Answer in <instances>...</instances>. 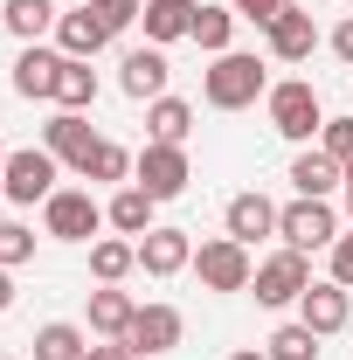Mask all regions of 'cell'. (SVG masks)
I'll use <instances>...</instances> for the list:
<instances>
[{"label": "cell", "instance_id": "d590c367", "mask_svg": "<svg viewBox=\"0 0 353 360\" xmlns=\"http://www.w3.org/2000/svg\"><path fill=\"white\" fill-rule=\"evenodd\" d=\"M333 56H340V63H347V70H353V14H347V21H340V28H333Z\"/></svg>", "mask_w": 353, "mask_h": 360}, {"label": "cell", "instance_id": "cb8c5ba5", "mask_svg": "<svg viewBox=\"0 0 353 360\" xmlns=\"http://www.w3.org/2000/svg\"><path fill=\"white\" fill-rule=\"evenodd\" d=\"M0 21L21 35V49H28V42H42V35H56L63 7H56V0H7V7H0Z\"/></svg>", "mask_w": 353, "mask_h": 360}, {"label": "cell", "instance_id": "277c9868", "mask_svg": "<svg viewBox=\"0 0 353 360\" xmlns=\"http://www.w3.org/2000/svg\"><path fill=\"white\" fill-rule=\"evenodd\" d=\"M56 174H63V160L49 153V146H21V153H7V167H0V194L14 201V208H35L56 194Z\"/></svg>", "mask_w": 353, "mask_h": 360}, {"label": "cell", "instance_id": "7a4b0ae2", "mask_svg": "<svg viewBox=\"0 0 353 360\" xmlns=\"http://www.w3.org/2000/svg\"><path fill=\"white\" fill-rule=\"evenodd\" d=\"M264 111H270V132L291 139V146H312V139L326 132V104H319L312 84H270Z\"/></svg>", "mask_w": 353, "mask_h": 360}, {"label": "cell", "instance_id": "f546056e", "mask_svg": "<svg viewBox=\"0 0 353 360\" xmlns=\"http://www.w3.org/2000/svg\"><path fill=\"white\" fill-rule=\"evenodd\" d=\"M28 257H35V229H28V222H7V215H0V270H21Z\"/></svg>", "mask_w": 353, "mask_h": 360}, {"label": "cell", "instance_id": "8d00e7d4", "mask_svg": "<svg viewBox=\"0 0 353 360\" xmlns=\"http://www.w3.org/2000/svg\"><path fill=\"white\" fill-rule=\"evenodd\" d=\"M14 305V270H0V312Z\"/></svg>", "mask_w": 353, "mask_h": 360}, {"label": "cell", "instance_id": "d4e9b609", "mask_svg": "<svg viewBox=\"0 0 353 360\" xmlns=\"http://www.w3.org/2000/svg\"><path fill=\"white\" fill-rule=\"evenodd\" d=\"M97 104V70L84 56H63V77H56V111H90Z\"/></svg>", "mask_w": 353, "mask_h": 360}, {"label": "cell", "instance_id": "83f0119b", "mask_svg": "<svg viewBox=\"0 0 353 360\" xmlns=\"http://www.w3.org/2000/svg\"><path fill=\"white\" fill-rule=\"evenodd\" d=\"M264 354L270 360H319V333H312L305 319H291V326H277L264 340Z\"/></svg>", "mask_w": 353, "mask_h": 360}, {"label": "cell", "instance_id": "1f68e13d", "mask_svg": "<svg viewBox=\"0 0 353 360\" xmlns=\"http://www.w3.org/2000/svg\"><path fill=\"white\" fill-rule=\"evenodd\" d=\"M319 146H326V153H333V160L347 167V160H353V111H347V118H326V132H319Z\"/></svg>", "mask_w": 353, "mask_h": 360}, {"label": "cell", "instance_id": "9c48e42d", "mask_svg": "<svg viewBox=\"0 0 353 360\" xmlns=\"http://www.w3.org/2000/svg\"><path fill=\"white\" fill-rule=\"evenodd\" d=\"M298 319H305L319 340H333V333H347V319H353V291L333 284V277H312L305 298H298Z\"/></svg>", "mask_w": 353, "mask_h": 360}, {"label": "cell", "instance_id": "603a6c76", "mask_svg": "<svg viewBox=\"0 0 353 360\" xmlns=\"http://www.w3.org/2000/svg\"><path fill=\"white\" fill-rule=\"evenodd\" d=\"M132 270H139V243L132 236H97V243H90V277H97V284H125Z\"/></svg>", "mask_w": 353, "mask_h": 360}, {"label": "cell", "instance_id": "e0dca14e", "mask_svg": "<svg viewBox=\"0 0 353 360\" xmlns=\"http://www.w3.org/2000/svg\"><path fill=\"white\" fill-rule=\"evenodd\" d=\"M264 42H270V56H277V63H305L312 49H319V28H312L305 7H284V14L264 28Z\"/></svg>", "mask_w": 353, "mask_h": 360}, {"label": "cell", "instance_id": "ac0fdd59", "mask_svg": "<svg viewBox=\"0 0 353 360\" xmlns=\"http://www.w3.org/2000/svg\"><path fill=\"white\" fill-rule=\"evenodd\" d=\"M42 146L56 153V160H63V167H84V160H90V146H97V132H90V118H84V111H56V118L42 125Z\"/></svg>", "mask_w": 353, "mask_h": 360}, {"label": "cell", "instance_id": "b9f144b4", "mask_svg": "<svg viewBox=\"0 0 353 360\" xmlns=\"http://www.w3.org/2000/svg\"><path fill=\"white\" fill-rule=\"evenodd\" d=\"M0 360H14V354H0Z\"/></svg>", "mask_w": 353, "mask_h": 360}, {"label": "cell", "instance_id": "f35d334b", "mask_svg": "<svg viewBox=\"0 0 353 360\" xmlns=\"http://www.w3.org/2000/svg\"><path fill=\"white\" fill-rule=\"evenodd\" d=\"M229 360H270V354H264V347H250V354H229Z\"/></svg>", "mask_w": 353, "mask_h": 360}, {"label": "cell", "instance_id": "9a60e30c", "mask_svg": "<svg viewBox=\"0 0 353 360\" xmlns=\"http://www.w3.org/2000/svg\"><path fill=\"white\" fill-rule=\"evenodd\" d=\"M167 77H174V70H167V49H132V56H125V70H118V84H125V97H139V104H153V97H167Z\"/></svg>", "mask_w": 353, "mask_h": 360}, {"label": "cell", "instance_id": "ffe728a7", "mask_svg": "<svg viewBox=\"0 0 353 360\" xmlns=\"http://www.w3.org/2000/svg\"><path fill=\"white\" fill-rule=\"evenodd\" d=\"M132 291H118V284H97V291H90V333H97V340H125V333H132Z\"/></svg>", "mask_w": 353, "mask_h": 360}, {"label": "cell", "instance_id": "e575fe53", "mask_svg": "<svg viewBox=\"0 0 353 360\" xmlns=\"http://www.w3.org/2000/svg\"><path fill=\"white\" fill-rule=\"evenodd\" d=\"M84 360H139V354H132V347H125V340H97V347H90Z\"/></svg>", "mask_w": 353, "mask_h": 360}, {"label": "cell", "instance_id": "4dcf8cb0", "mask_svg": "<svg viewBox=\"0 0 353 360\" xmlns=\"http://www.w3.org/2000/svg\"><path fill=\"white\" fill-rule=\"evenodd\" d=\"M90 14H97V21L111 28V35H125L139 14H146V0H90Z\"/></svg>", "mask_w": 353, "mask_h": 360}, {"label": "cell", "instance_id": "60d3db41", "mask_svg": "<svg viewBox=\"0 0 353 360\" xmlns=\"http://www.w3.org/2000/svg\"><path fill=\"white\" fill-rule=\"evenodd\" d=\"M0 208H7V194H0Z\"/></svg>", "mask_w": 353, "mask_h": 360}, {"label": "cell", "instance_id": "f1b7e54d", "mask_svg": "<svg viewBox=\"0 0 353 360\" xmlns=\"http://www.w3.org/2000/svg\"><path fill=\"white\" fill-rule=\"evenodd\" d=\"M77 174H84V180H132V153H125V146H111V139H97V146H90V160L77 167Z\"/></svg>", "mask_w": 353, "mask_h": 360}, {"label": "cell", "instance_id": "6da1fadb", "mask_svg": "<svg viewBox=\"0 0 353 360\" xmlns=\"http://www.w3.org/2000/svg\"><path fill=\"white\" fill-rule=\"evenodd\" d=\"M201 97H208L215 111H250L257 97H270V77H264V63H257L250 49H229V56H215V63H208Z\"/></svg>", "mask_w": 353, "mask_h": 360}, {"label": "cell", "instance_id": "7c38bea8", "mask_svg": "<svg viewBox=\"0 0 353 360\" xmlns=\"http://www.w3.org/2000/svg\"><path fill=\"white\" fill-rule=\"evenodd\" d=\"M291 187H298L305 201H333V194L347 187V167H340L326 146H305V153L291 160Z\"/></svg>", "mask_w": 353, "mask_h": 360}, {"label": "cell", "instance_id": "44dd1931", "mask_svg": "<svg viewBox=\"0 0 353 360\" xmlns=\"http://www.w3.org/2000/svg\"><path fill=\"white\" fill-rule=\"evenodd\" d=\"M187 132H194V104L187 97H153L146 104V139L153 146H187Z\"/></svg>", "mask_w": 353, "mask_h": 360}, {"label": "cell", "instance_id": "3957f363", "mask_svg": "<svg viewBox=\"0 0 353 360\" xmlns=\"http://www.w3.org/2000/svg\"><path fill=\"white\" fill-rule=\"evenodd\" d=\"M97 229L104 222V201H90V187H56L42 201V236H56V243H97Z\"/></svg>", "mask_w": 353, "mask_h": 360}, {"label": "cell", "instance_id": "484cf974", "mask_svg": "<svg viewBox=\"0 0 353 360\" xmlns=\"http://www.w3.org/2000/svg\"><path fill=\"white\" fill-rule=\"evenodd\" d=\"M28 347H35V360H84L90 354V333H84V326H70V319H49Z\"/></svg>", "mask_w": 353, "mask_h": 360}, {"label": "cell", "instance_id": "4316f807", "mask_svg": "<svg viewBox=\"0 0 353 360\" xmlns=\"http://www.w3.org/2000/svg\"><path fill=\"white\" fill-rule=\"evenodd\" d=\"M194 49H208V56H229V42H236V7H208L201 0V14H194V35H187Z\"/></svg>", "mask_w": 353, "mask_h": 360}, {"label": "cell", "instance_id": "836d02e7", "mask_svg": "<svg viewBox=\"0 0 353 360\" xmlns=\"http://www.w3.org/2000/svg\"><path fill=\"white\" fill-rule=\"evenodd\" d=\"M333 284H347V291H353V229L333 243Z\"/></svg>", "mask_w": 353, "mask_h": 360}, {"label": "cell", "instance_id": "d6a6232c", "mask_svg": "<svg viewBox=\"0 0 353 360\" xmlns=\"http://www.w3.org/2000/svg\"><path fill=\"white\" fill-rule=\"evenodd\" d=\"M229 7H236V21H257V28H270V21H277L284 7H298V0H229Z\"/></svg>", "mask_w": 353, "mask_h": 360}, {"label": "cell", "instance_id": "7402d4cb", "mask_svg": "<svg viewBox=\"0 0 353 360\" xmlns=\"http://www.w3.org/2000/svg\"><path fill=\"white\" fill-rule=\"evenodd\" d=\"M104 42H111V28H104L90 7H70V14L56 21V49H63V56H84V63H90Z\"/></svg>", "mask_w": 353, "mask_h": 360}, {"label": "cell", "instance_id": "4fadbf2b", "mask_svg": "<svg viewBox=\"0 0 353 360\" xmlns=\"http://www.w3.org/2000/svg\"><path fill=\"white\" fill-rule=\"evenodd\" d=\"M56 77H63V49H42V42H28L21 56H14V90L35 104V97H49L56 104Z\"/></svg>", "mask_w": 353, "mask_h": 360}, {"label": "cell", "instance_id": "74e56055", "mask_svg": "<svg viewBox=\"0 0 353 360\" xmlns=\"http://www.w3.org/2000/svg\"><path fill=\"white\" fill-rule=\"evenodd\" d=\"M340 194H347V222H353V160H347V187Z\"/></svg>", "mask_w": 353, "mask_h": 360}, {"label": "cell", "instance_id": "52a82bcc", "mask_svg": "<svg viewBox=\"0 0 353 360\" xmlns=\"http://www.w3.org/2000/svg\"><path fill=\"white\" fill-rule=\"evenodd\" d=\"M312 284V264L298 257V250H277V257H264L257 264V277H250V291H257V305H270V312H284V305H298Z\"/></svg>", "mask_w": 353, "mask_h": 360}, {"label": "cell", "instance_id": "5b68a950", "mask_svg": "<svg viewBox=\"0 0 353 360\" xmlns=\"http://www.w3.org/2000/svg\"><path fill=\"white\" fill-rule=\"evenodd\" d=\"M277 236H284V250H298V257H312V250H333L340 243V215H333V201H291V208H277Z\"/></svg>", "mask_w": 353, "mask_h": 360}, {"label": "cell", "instance_id": "ab89813d", "mask_svg": "<svg viewBox=\"0 0 353 360\" xmlns=\"http://www.w3.org/2000/svg\"><path fill=\"white\" fill-rule=\"evenodd\" d=\"M0 167H7V146H0Z\"/></svg>", "mask_w": 353, "mask_h": 360}, {"label": "cell", "instance_id": "8fae6325", "mask_svg": "<svg viewBox=\"0 0 353 360\" xmlns=\"http://www.w3.org/2000/svg\"><path fill=\"white\" fill-rule=\"evenodd\" d=\"M180 333H187V319H180L174 305H139V312H132V333H125V347H132V354H174Z\"/></svg>", "mask_w": 353, "mask_h": 360}, {"label": "cell", "instance_id": "5bb4252c", "mask_svg": "<svg viewBox=\"0 0 353 360\" xmlns=\"http://www.w3.org/2000/svg\"><path fill=\"white\" fill-rule=\"evenodd\" d=\"M104 222L118 229V236H132V243H139V236H153V229H160V201H153L146 187H132V180H125V187L104 201Z\"/></svg>", "mask_w": 353, "mask_h": 360}, {"label": "cell", "instance_id": "8992f818", "mask_svg": "<svg viewBox=\"0 0 353 360\" xmlns=\"http://www.w3.org/2000/svg\"><path fill=\"white\" fill-rule=\"evenodd\" d=\"M194 277L208 284V291H250V243H236V236H208V243H194Z\"/></svg>", "mask_w": 353, "mask_h": 360}, {"label": "cell", "instance_id": "30bf717a", "mask_svg": "<svg viewBox=\"0 0 353 360\" xmlns=\"http://www.w3.org/2000/svg\"><path fill=\"white\" fill-rule=\"evenodd\" d=\"M139 270H146V277H180V270H194V236L160 222L153 236H139Z\"/></svg>", "mask_w": 353, "mask_h": 360}, {"label": "cell", "instance_id": "2e32d148", "mask_svg": "<svg viewBox=\"0 0 353 360\" xmlns=\"http://www.w3.org/2000/svg\"><path fill=\"white\" fill-rule=\"evenodd\" d=\"M222 229H229L236 243H257V236H277V201L250 187V194H236V201L222 208Z\"/></svg>", "mask_w": 353, "mask_h": 360}, {"label": "cell", "instance_id": "ba28073f", "mask_svg": "<svg viewBox=\"0 0 353 360\" xmlns=\"http://www.w3.org/2000/svg\"><path fill=\"white\" fill-rule=\"evenodd\" d=\"M187 180H194L187 153H180V146H153V139H146V153L132 160V187H146L153 201H180V194H187Z\"/></svg>", "mask_w": 353, "mask_h": 360}, {"label": "cell", "instance_id": "d6986e66", "mask_svg": "<svg viewBox=\"0 0 353 360\" xmlns=\"http://www.w3.org/2000/svg\"><path fill=\"white\" fill-rule=\"evenodd\" d=\"M194 14H201V0H146V42L167 49V42H187L194 35Z\"/></svg>", "mask_w": 353, "mask_h": 360}]
</instances>
